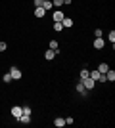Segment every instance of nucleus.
<instances>
[{
    "mask_svg": "<svg viewBox=\"0 0 115 128\" xmlns=\"http://www.w3.org/2000/svg\"><path fill=\"white\" fill-rule=\"evenodd\" d=\"M2 78H4V82H6V84H8V82H10V80H12V75H10V73H6V75L2 76Z\"/></svg>",
    "mask_w": 115,
    "mask_h": 128,
    "instance_id": "20",
    "label": "nucleus"
},
{
    "mask_svg": "<svg viewBox=\"0 0 115 128\" xmlns=\"http://www.w3.org/2000/svg\"><path fill=\"white\" fill-rule=\"evenodd\" d=\"M88 73H90V71L82 69V71H81V80H82V78H86V76H88Z\"/></svg>",
    "mask_w": 115,
    "mask_h": 128,
    "instance_id": "21",
    "label": "nucleus"
},
{
    "mask_svg": "<svg viewBox=\"0 0 115 128\" xmlns=\"http://www.w3.org/2000/svg\"><path fill=\"white\" fill-rule=\"evenodd\" d=\"M52 17H54V21H56V23H61V19H63L65 16H63V12L58 10V12H54V16H52Z\"/></svg>",
    "mask_w": 115,
    "mask_h": 128,
    "instance_id": "5",
    "label": "nucleus"
},
{
    "mask_svg": "<svg viewBox=\"0 0 115 128\" xmlns=\"http://www.w3.org/2000/svg\"><path fill=\"white\" fill-rule=\"evenodd\" d=\"M40 8H44V10H46V12H48V10H52V2H50V0H44Z\"/></svg>",
    "mask_w": 115,
    "mask_h": 128,
    "instance_id": "14",
    "label": "nucleus"
},
{
    "mask_svg": "<svg viewBox=\"0 0 115 128\" xmlns=\"http://www.w3.org/2000/svg\"><path fill=\"white\" fill-rule=\"evenodd\" d=\"M50 50L58 52V40H50Z\"/></svg>",
    "mask_w": 115,
    "mask_h": 128,
    "instance_id": "16",
    "label": "nucleus"
},
{
    "mask_svg": "<svg viewBox=\"0 0 115 128\" xmlns=\"http://www.w3.org/2000/svg\"><path fill=\"white\" fill-rule=\"evenodd\" d=\"M107 40H109L111 44L115 42V31H109V34H107Z\"/></svg>",
    "mask_w": 115,
    "mask_h": 128,
    "instance_id": "17",
    "label": "nucleus"
},
{
    "mask_svg": "<svg viewBox=\"0 0 115 128\" xmlns=\"http://www.w3.org/2000/svg\"><path fill=\"white\" fill-rule=\"evenodd\" d=\"M54 31H63V25L61 23H54Z\"/></svg>",
    "mask_w": 115,
    "mask_h": 128,
    "instance_id": "19",
    "label": "nucleus"
},
{
    "mask_svg": "<svg viewBox=\"0 0 115 128\" xmlns=\"http://www.w3.org/2000/svg\"><path fill=\"white\" fill-rule=\"evenodd\" d=\"M104 46H105V42H104V38H102V36L94 40V48H96V50H102Z\"/></svg>",
    "mask_w": 115,
    "mask_h": 128,
    "instance_id": "4",
    "label": "nucleus"
},
{
    "mask_svg": "<svg viewBox=\"0 0 115 128\" xmlns=\"http://www.w3.org/2000/svg\"><path fill=\"white\" fill-rule=\"evenodd\" d=\"M100 75H102V73H100L98 69H96V71H90V73H88V76H90V78H92L94 82H96V80L100 78Z\"/></svg>",
    "mask_w": 115,
    "mask_h": 128,
    "instance_id": "7",
    "label": "nucleus"
},
{
    "mask_svg": "<svg viewBox=\"0 0 115 128\" xmlns=\"http://www.w3.org/2000/svg\"><path fill=\"white\" fill-rule=\"evenodd\" d=\"M42 2H44V0H35V8H40V6H42Z\"/></svg>",
    "mask_w": 115,
    "mask_h": 128,
    "instance_id": "23",
    "label": "nucleus"
},
{
    "mask_svg": "<svg viewBox=\"0 0 115 128\" xmlns=\"http://www.w3.org/2000/svg\"><path fill=\"white\" fill-rule=\"evenodd\" d=\"M10 75H12V80H19V78H21V71L17 69V67H12Z\"/></svg>",
    "mask_w": 115,
    "mask_h": 128,
    "instance_id": "1",
    "label": "nucleus"
},
{
    "mask_svg": "<svg viewBox=\"0 0 115 128\" xmlns=\"http://www.w3.org/2000/svg\"><path fill=\"white\" fill-rule=\"evenodd\" d=\"M82 84H84L86 90H92V88H94V80L90 78V76H86V78H82Z\"/></svg>",
    "mask_w": 115,
    "mask_h": 128,
    "instance_id": "3",
    "label": "nucleus"
},
{
    "mask_svg": "<svg viewBox=\"0 0 115 128\" xmlns=\"http://www.w3.org/2000/svg\"><path fill=\"white\" fill-rule=\"evenodd\" d=\"M6 48H8V46H6V42H0V52H4Z\"/></svg>",
    "mask_w": 115,
    "mask_h": 128,
    "instance_id": "25",
    "label": "nucleus"
},
{
    "mask_svg": "<svg viewBox=\"0 0 115 128\" xmlns=\"http://www.w3.org/2000/svg\"><path fill=\"white\" fill-rule=\"evenodd\" d=\"M61 25H63V29H69V27H73V19L71 17H63V19H61Z\"/></svg>",
    "mask_w": 115,
    "mask_h": 128,
    "instance_id": "6",
    "label": "nucleus"
},
{
    "mask_svg": "<svg viewBox=\"0 0 115 128\" xmlns=\"http://www.w3.org/2000/svg\"><path fill=\"white\" fill-rule=\"evenodd\" d=\"M107 69H109V65H107V63H102V65L98 67V71L102 73V75H105V73H107Z\"/></svg>",
    "mask_w": 115,
    "mask_h": 128,
    "instance_id": "13",
    "label": "nucleus"
},
{
    "mask_svg": "<svg viewBox=\"0 0 115 128\" xmlns=\"http://www.w3.org/2000/svg\"><path fill=\"white\" fill-rule=\"evenodd\" d=\"M17 120H19L21 124H29V122H31V115H21Z\"/></svg>",
    "mask_w": 115,
    "mask_h": 128,
    "instance_id": "8",
    "label": "nucleus"
},
{
    "mask_svg": "<svg viewBox=\"0 0 115 128\" xmlns=\"http://www.w3.org/2000/svg\"><path fill=\"white\" fill-rule=\"evenodd\" d=\"M77 92H81V94H84V92H86V88H84V84H82V80L77 84Z\"/></svg>",
    "mask_w": 115,
    "mask_h": 128,
    "instance_id": "15",
    "label": "nucleus"
},
{
    "mask_svg": "<svg viewBox=\"0 0 115 128\" xmlns=\"http://www.w3.org/2000/svg\"><path fill=\"white\" fill-rule=\"evenodd\" d=\"M12 115L16 118H19L23 115V107H19V105H16V107H12Z\"/></svg>",
    "mask_w": 115,
    "mask_h": 128,
    "instance_id": "2",
    "label": "nucleus"
},
{
    "mask_svg": "<svg viewBox=\"0 0 115 128\" xmlns=\"http://www.w3.org/2000/svg\"><path fill=\"white\" fill-rule=\"evenodd\" d=\"M23 115H31V107H27V105L23 107Z\"/></svg>",
    "mask_w": 115,
    "mask_h": 128,
    "instance_id": "22",
    "label": "nucleus"
},
{
    "mask_svg": "<svg viewBox=\"0 0 115 128\" xmlns=\"http://www.w3.org/2000/svg\"><path fill=\"white\" fill-rule=\"evenodd\" d=\"M35 16L37 17H44L46 16V10H44V8H35Z\"/></svg>",
    "mask_w": 115,
    "mask_h": 128,
    "instance_id": "10",
    "label": "nucleus"
},
{
    "mask_svg": "<svg viewBox=\"0 0 115 128\" xmlns=\"http://www.w3.org/2000/svg\"><path fill=\"white\" fill-rule=\"evenodd\" d=\"M65 124H73V117H67L65 118Z\"/></svg>",
    "mask_w": 115,
    "mask_h": 128,
    "instance_id": "26",
    "label": "nucleus"
},
{
    "mask_svg": "<svg viewBox=\"0 0 115 128\" xmlns=\"http://www.w3.org/2000/svg\"><path fill=\"white\" fill-rule=\"evenodd\" d=\"M54 124H56V126H58V128H61V126H65V118H61V117H58V118H56V120H54Z\"/></svg>",
    "mask_w": 115,
    "mask_h": 128,
    "instance_id": "11",
    "label": "nucleus"
},
{
    "mask_svg": "<svg viewBox=\"0 0 115 128\" xmlns=\"http://www.w3.org/2000/svg\"><path fill=\"white\" fill-rule=\"evenodd\" d=\"M105 80H111V82L115 80V71L113 69H107V73H105Z\"/></svg>",
    "mask_w": 115,
    "mask_h": 128,
    "instance_id": "9",
    "label": "nucleus"
},
{
    "mask_svg": "<svg viewBox=\"0 0 115 128\" xmlns=\"http://www.w3.org/2000/svg\"><path fill=\"white\" fill-rule=\"evenodd\" d=\"M94 36L100 38V36H102V31H100V29H96V31H94Z\"/></svg>",
    "mask_w": 115,
    "mask_h": 128,
    "instance_id": "24",
    "label": "nucleus"
},
{
    "mask_svg": "<svg viewBox=\"0 0 115 128\" xmlns=\"http://www.w3.org/2000/svg\"><path fill=\"white\" fill-rule=\"evenodd\" d=\"M54 56H56V52H54V50H46V54H44V58H46V59H48V61H50V59H54Z\"/></svg>",
    "mask_w": 115,
    "mask_h": 128,
    "instance_id": "12",
    "label": "nucleus"
},
{
    "mask_svg": "<svg viewBox=\"0 0 115 128\" xmlns=\"http://www.w3.org/2000/svg\"><path fill=\"white\" fill-rule=\"evenodd\" d=\"M52 6H56V8H61V6H63V0H54V2H52Z\"/></svg>",
    "mask_w": 115,
    "mask_h": 128,
    "instance_id": "18",
    "label": "nucleus"
}]
</instances>
